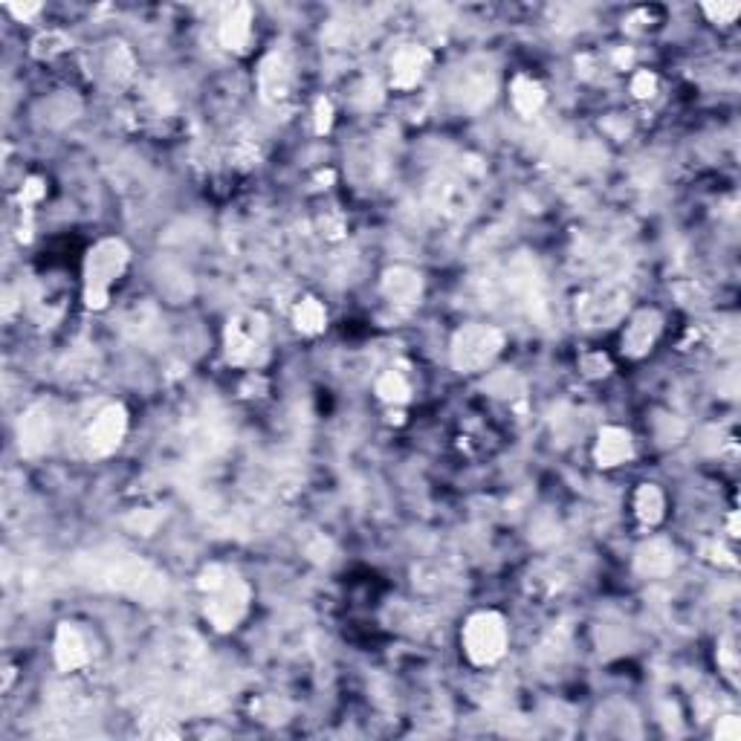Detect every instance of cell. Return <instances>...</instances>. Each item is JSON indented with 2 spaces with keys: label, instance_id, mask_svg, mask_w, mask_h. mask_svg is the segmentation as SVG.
Returning <instances> with one entry per match:
<instances>
[{
  "label": "cell",
  "instance_id": "cell-29",
  "mask_svg": "<svg viewBox=\"0 0 741 741\" xmlns=\"http://www.w3.org/2000/svg\"><path fill=\"white\" fill-rule=\"evenodd\" d=\"M730 533H733V536H739V516H736V513L730 516Z\"/></svg>",
  "mask_w": 741,
  "mask_h": 741
},
{
  "label": "cell",
  "instance_id": "cell-18",
  "mask_svg": "<svg viewBox=\"0 0 741 741\" xmlns=\"http://www.w3.org/2000/svg\"><path fill=\"white\" fill-rule=\"evenodd\" d=\"M493 76L487 73H464L461 79V87H458V96L467 108H481L493 99Z\"/></svg>",
  "mask_w": 741,
  "mask_h": 741
},
{
  "label": "cell",
  "instance_id": "cell-5",
  "mask_svg": "<svg viewBox=\"0 0 741 741\" xmlns=\"http://www.w3.org/2000/svg\"><path fill=\"white\" fill-rule=\"evenodd\" d=\"M267 339V319L261 313H241L226 328V357L235 365H249Z\"/></svg>",
  "mask_w": 741,
  "mask_h": 741
},
{
  "label": "cell",
  "instance_id": "cell-19",
  "mask_svg": "<svg viewBox=\"0 0 741 741\" xmlns=\"http://www.w3.org/2000/svg\"><path fill=\"white\" fill-rule=\"evenodd\" d=\"M663 507H666V501H663V493H660L655 484H643L637 495H634V510H637V519L643 524H658L663 519Z\"/></svg>",
  "mask_w": 741,
  "mask_h": 741
},
{
  "label": "cell",
  "instance_id": "cell-27",
  "mask_svg": "<svg viewBox=\"0 0 741 741\" xmlns=\"http://www.w3.org/2000/svg\"><path fill=\"white\" fill-rule=\"evenodd\" d=\"M41 197H44V183H41L38 177L27 180V186H24V192H21V200H24V203H35V200H41Z\"/></svg>",
  "mask_w": 741,
  "mask_h": 741
},
{
  "label": "cell",
  "instance_id": "cell-22",
  "mask_svg": "<svg viewBox=\"0 0 741 741\" xmlns=\"http://www.w3.org/2000/svg\"><path fill=\"white\" fill-rule=\"evenodd\" d=\"M64 47H67V38H64L61 32H47V35H41V38L35 41V55H41V58L47 55V58H50V55L61 53Z\"/></svg>",
  "mask_w": 741,
  "mask_h": 741
},
{
  "label": "cell",
  "instance_id": "cell-15",
  "mask_svg": "<svg viewBox=\"0 0 741 741\" xmlns=\"http://www.w3.org/2000/svg\"><path fill=\"white\" fill-rule=\"evenodd\" d=\"M383 293L391 304H414L423 293V278L409 267H394L383 275Z\"/></svg>",
  "mask_w": 741,
  "mask_h": 741
},
{
  "label": "cell",
  "instance_id": "cell-9",
  "mask_svg": "<svg viewBox=\"0 0 741 741\" xmlns=\"http://www.w3.org/2000/svg\"><path fill=\"white\" fill-rule=\"evenodd\" d=\"M18 438H21V452L24 455H41L50 446V440H53V417L47 412V406H35V409H29L24 414Z\"/></svg>",
  "mask_w": 741,
  "mask_h": 741
},
{
  "label": "cell",
  "instance_id": "cell-8",
  "mask_svg": "<svg viewBox=\"0 0 741 741\" xmlns=\"http://www.w3.org/2000/svg\"><path fill=\"white\" fill-rule=\"evenodd\" d=\"M290 87H293V70H290L287 55L270 53L261 61V70H258L261 99L267 105H278V102H284L290 96Z\"/></svg>",
  "mask_w": 741,
  "mask_h": 741
},
{
  "label": "cell",
  "instance_id": "cell-6",
  "mask_svg": "<svg viewBox=\"0 0 741 741\" xmlns=\"http://www.w3.org/2000/svg\"><path fill=\"white\" fill-rule=\"evenodd\" d=\"M626 313V293L614 284H605L600 290L579 299V319L588 328H608Z\"/></svg>",
  "mask_w": 741,
  "mask_h": 741
},
{
  "label": "cell",
  "instance_id": "cell-3",
  "mask_svg": "<svg viewBox=\"0 0 741 741\" xmlns=\"http://www.w3.org/2000/svg\"><path fill=\"white\" fill-rule=\"evenodd\" d=\"M501 348H504L501 330L490 325H467L452 339V365L464 374L481 371L501 354Z\"/></svg>",
  "mask_w": 741,
  "mask_h": 741
},
{
  "label": "cell",
  "instance_id": "cell-17",
  "mask_svg": "<svg viewBox=\"0 0 741 741\" xmlns=\"http://www.w3.org/2000/svg\"><path fill=\"white\" fill-rule=\"evenodd\" d=\"M542 105H545V87L530 76H519L513 82V108L522 116H536Z\"/></svg>",
  "mask_w": 741,
  "mask_h": 741
},
{
  "label": "cell",
  "instance_id": "cell-7",
  "mask_svg": "<svg viewBox=\"0 0 741 741\" xmlns=\"http://www.w3.org/2000/svg\"><path fill=\"white\" fill-rule=\"evenodd\" d=\"M128 432V412L122 406H108L96 414V420L90 423L87 429V446H90V455L96 458H105L110 452L119 449V443Z\"/></svg>",
  "mask_w": 741,
  "mask_h": 741
},
{
  "label": "cell",
  "instance_id": "cell-26",
  "mask_svg": "<svg viewBox=\"0 0 741 741\" xmlns=\"http://www.w3.org/2000/svg\"><path fill=\"white\" fill-rule=\"evenodd\" d=\"M330 122H333V108H330L328 99H319L316 102V131L325 134L330 128Z\"/></svg>",
  "mask_w": 741,
  "mask_h": 741
},
{
  "label": "cell",
  "instance_id": "cell-24",
  "mask_svg": "<svg viewBox=\"0 0 741 741\" xmlns=\"http://www.w3.org/2000/svg\"><path fill=\"white\" fill-rule=\"evenodd\" d=\"M741 736V724L736 715H724L715 727V739L721 741H736Z\"/></svg>",
  "mask_w": 741,
  "mask_h": 741
},
{
  "label": "cell",
  "instance_id": "cell-14",
  "mask_svg": "<svg viewBox=\"0 0 741 741\" xmlns=\"http://www.w3.org/2000/svg\"><path fill=\"white\" fill-rule=\"evenodd\" d=\"M660 336V313L658 310H643L632 319V325L626 328V336H623V351L629 357H643L655 339Z\"/></svg>",
  "mask_w": 741,
  "mask_h": 741
},
{
  "label": "cell",
  "instance_id": "cell-28",
  "mask_svg": "<svg viewBox=\"0 0 741 741\" xmlns=\"http://www.w3.org/2000/svg\"><path fill=\"white\" fill-rule=\"evenodd\" d=\"M38 9H41L38 3H29V6H15V3H9V12L18 15V18H29V15H35Z\"/></svg>",
  "mask_w": 741,
  "mask_h": 741
},
{
  "label": "cell",
  "instance_id": "cell-4",
  "mask_svg": "<svg viewBox=\"0 0 741 741\" xmlns=\"http://www.w3.org/2000/svg\"><path fill=\"white\" fill-rule=\"evenodd\" d=\"M249 608V585L235 574L226 579L220 588L206 594V617L218 632L235 629Z\"/></svg>",
  "mask_w": 741,
  "mask_h": 741
},
{
  "label": "cell",
  "instance_id": "cell-20",
  "mask_svg": "<svg viewBox=\"0 0 741 741\" xmlns=\"http://www.w3.org/2000/svg\"><path fill=\"white\" fill-rule=\"evenodd\" d=\"M325 322H328V313H325L322 302L304 299V302L296 307V328L302 330V333H307V336L322 333V330H325Z\"/></svg>",
  "mask_w": 741,
  "mask_h": 741
},
{
  "label": "cell",
  "instance_id": "cell-11",
  "mask_svg": "<svg viewBox=\"0 0 741 741\" xmlns=\"http://www.w3.org/2000/svg\"><path fill=\"white\" fill-rule=\"evenodd\" d=\"M87 660H90V652H87L84 634L73 623H61L58 632H55V663H58V669L76 672V669H82Z\"/></svg>",
  "mask_w": 741,
  "mask_h": 741
},
{
  "label": "cell",
  "instance_id": "cell-1",
  "mask_svg": "<svg viewBox=\"0 0 741 741\" xmlns=\"http://www.w3.org/2000/svg\"><path fill=\"white\" fill-rule=\"evenodd\" d=\"M128 267V247L116 238L99 241L84 261V304L102 310L110 299V287Z\"/></svg>",
  "mask_w": 741,
  "mask_h": 741
},
{
  "label": "cell",
  "instance_id": "cell-13",
  "mask_svg": "<svg viewBox=\"0 0 741 741\" xmlns=\"http://www.w3.org/2000/svg\"><path fill=\"white\" fill-rule=\"evenodd\" d=\"M252 38V15H249L247 3H235L226 9L223 21H220V44L232 53H244Z\"/></svg>",
  "mask_w": 741,
  "mask_h": 741
},
{
  "label": "cell",
  "instance_id": "cell-21",
  "mask_svg": "<svg viewBox=\"0 0 741 741\" xmlns=\"http://www.w3.org/2000/svg\"><path fill=\"white\" fill-rule=\"evenodd\" d=\"M377 394H380V400H385V403H406L409 394H412V388H409L403 374L388 371V374H383V377L377 380Z\"/></svg>",
  "mask_w": 741,
  "mask_h": 741
},
{
  "label": "cell",
  "instance_id": "cell-23",
  "mask_svg": "<svg viewBox=\"0 0 741 741\" xmlns=\"http://www.w3.org/2000/svg\"><path fill=\"white\" fill-rule=\"evenodd\" d=\"M704 12L713 18L715 24H730V21H736V15L741 12V6L739 3H718V6H715V3H707V6H704Z\"/></svg>",
  "mask_w": 741,
  "mask_h": 741
},
{
  "label": "cell",
  "instance_id": "cell-25",
  "mask_svg": "<svg viewBox=\"0 0 741 741\" xmlns=\"http://www.w3.org/2000/svg\"><path fill=\"white\" fill-rule=\"evenodd\" d=\"M655 87H658V79L652 73H637L632 82V93L637 99H649L655 93Z\"/></svg>",
  "mask_w": 741,
  "mask_h": 741
},
{
  "label": "cell",
  "instance_id": "cell-2",
  "mask_svg": "<svg viewBox=\"0 0 741 741\" xmlns=\"http://www.w3.org/2000/svg\"><path fill=\"white\" fill-rule=\"evenodd\" d=\"M461 640L475 666H493L507 652V623L498 611H478L467 620Z\"/></svg>",
  "mask_w": 741,
  "mask_h": 741
},
{
  "label": "cell",
  "instance_id": "cell-16",
  "mask_svg": "<svg viewBox=\"0 0 741 741\" xmlns=\"http://www.w3.org/2000/svg\"><path fill=\"white\" fill-rule=\"evenodd\" d=\"M594 458L600 467H617L623 461L632 458V435L626 429H617V426H605L597 440V449H594Z\"/></svg>",
  "mask_w": 741,
  "mask_h": 741
},
{
  "label": "cell",
  "instance_id": "cell-12",
  "mask_svg": "<svg viewBox=\"0 0 741 741\" xmlns=\"http://www.w3.org/2000/svg\"><path fill=\"white\" fill-rule=\"evenodd\" d=\"M634 568L643 577H669L675 568V548L666 539H649L637 548Z\"/></svg>",
  "mask_w": 741,
  "mask_h": 741
},
{
  "label": "cell",
  "instance_id": "cell-10",
  "mask_svg": "<svg viewBox=\"0 0 741 741\" xmlns=\"http://www.w3.org/2000/svg\"><path fill=\"white\" fill-rule=\"evenodd\" d=\"M426 67H429V53L417 44H406L391 58V82L400 90H409L423 79Z\"/></svg>",
  "mask_w": 741,
  "mask_h": 741
}]
</instances>
